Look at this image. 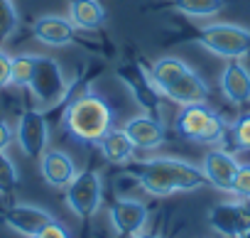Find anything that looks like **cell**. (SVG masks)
Returning <instances> with one entry per match:
<instances>
[{"mask_svg": "<svg viewBox=\"0 0 250 238\" xmlns=\"http://www.w3.org/2000/svg\"><path fill=\"white\" fill-rule=\"evenodd\" d=\"M130 174L152 196H172L179 192L204 189L208 182L201 167L179 157H150L143 162H130Z\"/></svg>", "mask_w": 250, "mask_h": 238, "instance_id": "6da1fadb", "label": "cell"}, {"mask_svg": "<svg viewBox=\"0 0 250 238\" xmlns=\"http://www.w3.org/2000/svg\"><path fill=\"white\" fill-rule=\"evenodd\" d=\"M62 121L74 140L83 145H98V140L113 128V108L103 96L86 91L69 101Z\"/></svg>", "mask_w": 250, "mask_h": 238, "instance_id": "7a4b0ae2", "label": "cell"}, {"mask_svg": "<svg viewBox=\"0 0 250 238\" xmlns=\"http://www.w3.org/2000/svg\"><path fill=\"white\" fill-rule=\"evenodd\" d=\"M150 74L165 98L177 106H194L208 101V84L179 57H160L152 62Z\"/></svg>", "mask_w": 250, "mask_h": 238, "instance_id": "3957f363", "label": "cell"}, {"mask_svg": "<svg viewBox=\"0 0 250 238\" xmlns=\"http://www.w3.org/2000/svg\"><path fill=\"white\" fill-rule=\"evenodd\" d=\"M27 88L35 96L40 110H47V108H54L62 101H66L71 84H69L62 64L54 57L37 54V62H35V69H32V76H30Z\"/></svg>", "mask_w": 250, "mask_h": 238, "instance_id": "277c9868", "label": "cell"}, {"mask_svg": "<svg viewBox=\"0 0 250 238\" xmlns=\"http://www.w3.org/2000/svg\"><path fill=\"white\" fill-rule=\"evenodd\" d=\"M177 130L182 138L191 143L218 145L226 138V121L206 103H194V106H182L177 115Z\"/></svg>", "mask_w": 250, "mask_h": 238, "instance_id": "5b68a950", "label": "cell"}, {"mask_svg": "<svg viewBox=\"0 0 250 238\" xmlns=\"http://www.w3.org/2000/svg\"><path fill=\"white\" fill-rule=\"evenodd\" d=\"M199 44L216 57L223 59H240L250 52V30L230 22H213L199 30Z\"/></svg>", "mask_w": 250, "mask_h": 238, "instance_id": "8992f818", "label": "cell"}, {"mask_svg": "<svg viewBox=\"0 0 250 238\" xmlns=\"http://www.w3.org/2000/svg\"><path fill=\"white\" fill-rule=\"evenodd\" d=\"M64 192H66L64 199H66L69 211L76 214L79 218H93L103 204V184L96 170L76 172V177Z\"/></svg>", "mask_w": 250, "mask_h": 238, "instance_id": "52a82bcc", "label": "cell"}, {"mask_svg": "<svg viewBox=\"0 0 250 238\" xmlns=\"http://www.w3.org/2000/svg\"><path fill=\"white\" fill-rule=\"evenodd\" d=\"M115 76L123 81V86L130 91V96L135 98V103L143 108V113L150 115H160V106H162V93L150 74V69H145L143 64H123Z\"/></svg>", "mask_w": 250, "mask_h": 238, "instance_id": "ba28073f", "label": "cell"}, {"mask_svg": "<svg viewBox=\"0 0 250 238\" xmlns=\"http://www.w3.org/2000/svg\"><path fill=\"white\" fill-rule=\"evenodd\" d=\"M15 143L27 160H40L44 155V150L49 148V123L44 118V110L30 108L20 115L15 128Z\"/></svg>", "mask_w": 250, "mask_h": 238, "instance_id": "9c48e42d", "label": "cell"}, {"mask_svg": "<svg viewBox=\"0 0 250 238\" xmlns=\"http://www.w3.org/2000/svg\"><path fill=\"white\" fill-rule=\"evenodd\" d=\"M208 226L223 238H240L250 231V199L235 196L208 209Z\"/></svg>", "mask_w": 250, "mask_h": 238, "instance_id": "30bf717a", "label": "cell"}, {"mask_svg": "<svg viewBox=\"0 0 250 238\" xmlns=\"http://www.w3.org/2000/svg\"><path fill=\"white\" fill-rule=\"evenodd\" d=\"M108 218H110V226L120 236L130 238V236L143 233L147 228L150 209L140 199H115L108 209Z\"/></svg>", "mask_w": 250, "mask_h": 238, "instance_id": "8fae6325", "label": "cell"}, {"mask_svg": "<svg viewBox=\"0 0 250 238\" xmlns=\"http://www.w3.org/2000/svg\"><path fill=\"white\" fill-rule=\"evenodd\" d=\"M238 167H240V162L235 160V155L228 152V150H221V148L208 150L204 155V160H201V172H204L206 182L213 189L226 192V194H233Z\"/></svg>", "mask_w": 250, "mask_h": 238, "instance_id": "7c38bea8", "label": "cell"}, {"mask_svg": "<svg viewBox=\"0 0 250 238\" xmlns=\"http://www.w3.org/2000/svg\"><path fill=\"white\" fill-rule=\"evenodd\" d=\"M123 133L130 138L135 150H145V152L157 150L167 138L160 115H150V113H138V115L128 118L123 123Z\"/></svg>", "mask_w": 250, "mask_h": 238, "instance_id": "4fadbf2b", "label": "cell"}, {"mask_svg": "<svg viewBox=\"0 0 250 238\" xmlns=\"http://www.w3.org/2000/svg\"><path fill=\"white\" fill-rule=\"evenodd\" d=\"M3 221L10 231H15L25 238H35L47 223L54 221V216L47 209L35 206V204H13L3 214Z\"/></svg>", "mask_w": 250, "mask_h": 238, "instance_id": "5bb4252c", "label": "cell"}, {"mask_svg": "<svg viewBox=\"0 0 250 238\" xmlns=\"http://www.w3.org/2000/svg\"><path fill=\"white\" fill-rule=\"evenodd\" d=\"M40 172L49 187L66 189L71 184V179L76 177V165H74L69 152L57 150V148H47L44 155L40 157Z\"/></svg>", "mask_w": 250, "mask_h": 238, "instance_id": "9a60e30c", "label": "cell"}, {"mask_svg": "<svg viewBox=\"0 0 250 238\" xmlns=\"http://www.w3.org/2000/svg\"><path fill=\"white\" fill-rule=\"evenodd\" d=\"M221 93L233 106H245L250 101V69L238 59L228 62L221 71Z\"/></svg>", "mask_w": 250, "mask_h": 238, "instance_id": "2e32d148", "label": "cell"}, {"mask_svg": "<svg viewBox=\"0 0 250 238\" xmlns=\"http://www.w3.org/2000/svg\"><path fill=\"white\" fill-rule=\"evenodd\" d=\"M35 37L49 47H66L74 42V35H76V27L71 25L69 18H62V15H42L35 27H32Z\"/></svg>", "mask_w": 250, "mask_h": 238, "instance_id": "e0dca14e", "label": "cell"}, {"mask_svg": "<svg viewBox=\"0 0 250 238\" xmlns=\"http://www.w3.org/2000/svg\"><path fill=\"white\" fill-rule=\"evenodd\" d=\"M98 150L101 155L110 162V165H130L135 157V145L130 143V138L123 133V128H110L101 140H98Z\"/></svg>", "mask_w": 250, "mask_h": 238, "instance_id": "ac0fdd59", "label": "cell"}, {"mask_svg": "<svg viewBox=\"0 0 250 238\" xmlns=\"http://www.w3.org/2000/svg\"><path fill=\"white\" fill-rule=\"evenodd\" d=\"M69 20L76 30H98L105 22V10L98 0H71Z\"/></svg>", "mask_w": 250, "mask_h": 238, "instance_id": "d6986e66", "label": "cell"}, {"mask_svg": "<svg viewBox=\"0 0 250 238\" xmlns=\"http://www.w3.org/2000/svg\"><path fill=\"white\" fill-rule=\"evenodd\" d=\"M174 10L189 18H213L223 10L226 0H174Z\"/></svg>", "mask_w": 250, "mask_h": 238, "instance_id": "ffe728a7", "label": "cell"}, {"mask_svg": "<svg viewBox=\"0 0 250 238\" xmlns=\"http://www.w3.org/2000/svg\"><path fill=\"white\" fill-rule=\"evenodd\" d=\"M35 62H37V54H30V52L15 54L10 62V86H18V88L27 86L32 69H35Z\"/></svg>", "mask_w": 250, "mask_h": 238, "instance_id": "44dd1931", "label": "cell"}, {"mask_svg": "<svg viewBox=\"0 0 250 238\" xmlns=\"http://www.w3.org/2000/svg\"><path fill=\"white\" fill-rule=\"evenodd\" d=\"M20 187V172L8 152H0V196H10Z\"/></svg>", "mask_w": 250, "mask_h": 238, "instance_id": "7402d4cb", "label": "cell"}, {"mask_svg": "<svg viewBox=\"0 0 250 238\" xmlns=\"http://www.w3.org/2000/svg\"><path fill=\"white\" fill-rule=\"evenodd\" d=\"M20 27V15L13 0H0V44L8 42Z\"/></svg>", "mask_w": 250, "mask_h": 238, "instance_id": "603a6c76", "label": "cell"}, {"mask_svg": "<svg viewBox=\"0 0 250 238\" xmlns=\"http://www.w3.org/2000/svg\"><path fill=\"white\" fill-rule=\"evenodd\" d=\"M230 138L238 150H250V113L238 115V121L230 126Z\"/></svg>", "mask_w": 250, "mask_h": 238, "instance_id": "cb8c5ba5", "label": "cell"}, {"mask_svg": "<svg viewBox=\"0 0 250 238\" xmlns=\"http://www.w3.org/2000/svg\"><path fill=\"white\" fill-rule=\"evenodd\" d=\"M233 194H235V196H243V199H250V162L238 167L235 184H233Z\"/></svg>", "mask_w": 250, "mask_h": 238, "instance_id": "d4e9b609", "label": "cell"}, {"mask_svg": "<svg viewBox=\"0 0 250 238\" xmlns=\"http://www.w3.org/2000/svg\"><path fill=\"white\" fill-rule=\"evenodd\" d=\"M35 238H69V231H66V226L64 223H59L57 218L52 221V223H47Z\"/></svg>", "mask_w": 250, "mask_h": 238, "instance_id": "484cf974", "label": "cell"}, {"mask_svg": "<svg viewBox=\"0 0 250 238\" xmlns=\"http://www.w3.org/2000/svg\"><path fill=\"white\" fill-rule=\"evenodd\" d=\"M15 143V128L5 121V118H0V152H8V148Z\"/></svg>", "mask_w": 250, "mask_h": 238, "instance_id": "4316f807", "label": "cell"}, {"mask_svg": "<svg viewBox=\"0 0 250 238\" xmlns=\"http://www.w3.org/2000/svg\"><path fill=\"white\" fill-rule=\"evenodd\" d=\"M10 62H13V57L0 49V88L10 86Z\"/></svg>", "mask_w": 250, "mask_h": 238, "instance_id": "83f0119b", "label": "cell"}, {"mask_svg": "<svg viewBox=\"0 0 250 238\" xmlns=\"http://www.w3.org/2000/svg\"><path fill=\"white\" fill-rule=\"evenodd\" d=\"M130 238H162V236H155V233H135V236H130Z\"/></svg>", "mask_w": 250, "mask_h": 238, "instance_id": "f1b7e54d", "label": "cell"}, {"mask_svg": "<svg viewBox=\"0 0 250 238\" xmlns=\"http://www.w3.org/2000/svg\"><path fill=\"white\" fill-rule=\"evenodd\" d=\"M240 238H250V231H245V233H243V236H240Z\"/></svg>", "mask_w": 250, "mask_h": 238, "instance_id": "f546056e", "label": "cell"}]
</instances>
